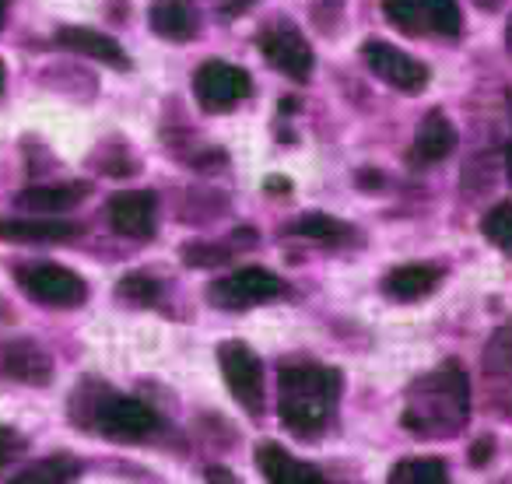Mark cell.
Returning <instances> with one entry per match:
<instances>
[{
	"mask_svg": "<svg viewBox=\"0 0 512 484\" xmlns=\"http://www.w3.org/2000/svg\"><path fill=\"white\" fill-rule=\"evenodd\" d=\"M253 92V81L242 67L225 64V60H207L204 67H197L193 74V95L207 113H225L235 102H242Z\"/></svg>",
	"mask_w": 512,
	"mask_h": 484,
	"instance_id": "cell-4",
	"label": "cell"
},
{
	"mask_svg": "<svg viewBox=\"0 0 512 484\" xmlns=\"http://www.w3.org/2000/svg\"><path fill=\"white\" fill-rule=\"evenodd\" d=\"M106 214H109V225L120 235H130V239L155 235V193H144V190L116 193L109 200Z\"/></svg>",
	"mask_w": 512,
	"mask_h": 484,
	"instance_id": "cell-9",
	"label": "cell"
},
{
	"mask_svg": "<svg viewBox=\"0 0 512 484\" xmlns=\"http://www.w3.org/2000/svg\"><path fill=\"white\" fill-rule=\"evenodd\" d=\"M488 456H491V439L477 442V446H474V449H470V460H474V463H477V467H481V463H484V460H488Z\"/></svg>",
	"mask_w": 512,
	"mask_h": 484,
	"instance_id": "cell-30",
	"label": "cell"
},
{
	"mask_svg": "<svg viewBox=\"0 0 512 484\" xmlns=\"http://www.w3.org/2000/svg\"><path fill=\"white\" fill-rule=\"evenodd\" d=\"M337 397H341V372L337 369L288 365L281 372V425L309 439V435L323 432Z\"/></svg>",
	"mask_w": 512,
	"mask_h": 484,
	"instance_id": "cell-2",
	"label": "cell"
},
{
	"mask_svg": "<svg viewBox=\"0 0 512 484\" xmlns=\"http://www.w3.org/2000/svg\"><path fill=\"white\" fill-rule=\"evenodd\" d=\"M281 292H285V285H281L278 274L264 271V267H242V271H232L228 278L214 281L207 295L218 309H249L278 299Z\"/></svg>",
	"mask_w": 512,
	"mask_h": 484,
	"instance_id": "cell-6",
	"label": "cell"
},
{
	"mask_svg": "<svg viewBox=\"0 0 512 484\" xmlns=\"http://www.w3.org/2000/svg\"><path fill=\"white\" fill-rule=\"evenodd\" d=\"M256 0H221V11H225L228 18H235V15H242V11H249L253 8Z\"/></svg>",
	"mask_w": 512,
	"mask_h": 484,
	"instance_id": "cell-28",
	"label": "cell"
},
{
	"mask_svg": "<svg viewBox=\"0 0 512 484\" xmlns=\"http://www.w3.org/2000/svg\"><path fill=\"white\" fill-rule=\"evenodd\" d=\"M22 453H25V435L18 428L0 425V470L11 467Z\"/></svg>",
	"mask_w": 512,
	"mask_h": 484,
	"instance_id": "cell-27",
	"label": "cell"
},
{
	"mask_svg": "<svg viewBox=\"0 0 512 484\" xmlns=\"http://www.w3.org/2000/svg\"><path fill=\"white\" fill-rule=\"evenodd\" d=\"M428 15V25H432L439 36H456L460 32V4L456 0H418Z\"/></svg>",
	"mask_w": 512,
	"mask_h": 484,
	"instance_id": "cell-22",
	"label": "cell"
},
{
	"mask_svg": "<svg viewBox=\"0 0 512 484\" xmlns=\"http://www.w3.org/2000/svg\"><path fill=\"white\" fill-rule=\"evenodd\" d=\"M116 292L130 302H141V306H151V302L158 299V285L151 278H144V274H130V278H123Z\"/></svg>",
	"mask_w": 512,
	"mask_h": 484,
	"instance_id": "cell-26",
	"label": "cell"
},
{
	"mask_svg": "<svg viewBox=\"0 0 512 484\" xmlns=\"http://www.w3.org/2000/svg\"><path fill=\"white\" fill-rule=\"evenodd\" d=\"M390 484H446V463L439 456H404V460L393 463Z\"/></svg>",
	"mask_w": 512,
	"mask_h": 484,
	"instance_id": "cell-20",
	"label": "cell"
},
{
	"mask_svg": "<svg viewBox=\"0 0 512 484\" xmlns=\"http://www.w3.org/2000/svg\"><path fill=\"white\" fill-rule=\"evenodd\" d=\"M260 46H264V57L271 60L281 74H288V78L306 81L309 71H313V50H309V43L295 29L267 32V36L260 39Z\"/></svg>",
	"mask_w": 512,
	"mask_h": 484,
	"instance_id": "cell-10",
	"label": "cell"
},
{
	"mask_svg": "<svg viewBox=\"0 0 512 484\" xmlns=\"http://www.w3.org/2000/svg\"><path fill=\"white\" fill-rule=\"evenodd\" d=\"M92 421L102 435L109 439H120V442H134V439H144L158 428V414L155 407H148L144 400L137 397H113L106 393L102 404L92 411Z\"/></svg>",
	"mask_w": 512,
	"mask_h": 484,
	"instance_id": "cell-3",
	"label": "cell"
},
{
	"mask_svg": "<svg viewBox=\"0 0 512 484\" xmlns=\"http://www.w3.org/2000/svg\"><path fill=\"white\" fill-rule=\"evenodd\" d=\"M470 414V386L467 376L456 362L439 365L435 372L421 376L407 390L404 425L414 428L418 435H453L467 425Z\"/></svg>",
	"mask_w": 512,
	"mask_h": 484,
	"instance_id": "cell-1",
	"label": "cell"
},
{
	"mask_svg": "<svg viewBox=\"0 0 512 484\" xmlns=\"http://www.w3.org/2000/svg\"><path fill=\"white\" fill-rule=\"evenodd\" d=\"M221 376H225L232 397L246 407L249 414H260L264 404V369H260V358L249 351V344L228 341L218 348Z\"/></svg>",
	"mask_w": 512,
	"mask_h": 484,
	"instance_id": "cell-5",
	"label": "cell"
},
{
	"mask_svg": "<svg viewBox=\"0 0 512 484\" xmlns=\"http://www.w3.org/2000/svg\"><path fill=\"white\" fill-rule=\"evenodd\" d=\"M78 235V225L60 218H15V221H0V239H15V242H64Z\"/></svg>",
	"mask_w": 512,
	"mask_h": 484,
	"instance_id": "cell-15",
	"label": "cell"
},
{
	"mask_svg": "<svg viewBox=\"0 0 512 484\" xmlns=\"http://www.w3.org/2000/svg\"><path fill=\"white\" fill-rule=\"evenodd\" d=\"M8 8H11V0H0V25H4V15H8Z\"/></svg>",
	"mask_w": 512,
	"mask_h": 484,
	"instance_id": "cell-31",
	"label": "cell"
},
{
	"mask_svg": "<svg viewBox=\"0 0 512 484\" xmlns=\"http://www.w3.org/2000/svg\"><path fill=\"white\" fill-rule=\"evenodd\" d=\"M88 186L85 183H64V186H29L25 193H18V207L32 214H60L71 211L85 200Z\"/></svg>",
	"mask_w": 512,
	"mask_h": 484,
	"instance_id": "cell-13",
	"label": "cell"
},
{
	"mask_svg": "<svg viewBox=\"0 0 512 484\" xmlns=\"http://www.w3.org/2000/svg\"><path fill=\"white\" fill-rule=\"evenodd\" d=\"M383 15L390 18V25H397L407 36L421 32V8L418 0H383Z\"/></svg>",
	"mask_w": 512,
	"mask_h": 484,
	"instance_id": "cell-24",
	"label": "cell"
},
{
	"mask_svg": "<svg viewBox=\"0 0 512 484\" xmlns=\"http://www.w3.org/2000/svg\"><path fill=\"white\" fill-rule=\"evenodd\" d=\"M148 22H151V29L162 39H169V43H186V39H193L200 29L197 11H193L190 0H155L148 11Z\"/></svg>",
	"mask_w": 512,
	"mask_h": 484,
	"instance_id": "cell-12",
	"label": "cell"
},
{
	"mask_svg": "<svg viewBox=\"0 0 512 484\" xmlns=\"http://www.w3.org/2000/svg\"><path fill=\"white\" fill-rule=\"evenodd\" d=\"M505 43H509V50H512V22H509V29H505Z\"/></svg>",
	"mask_w": 512,
	"mask_h": 484,
	"instance_id": "cell-33",
	"label": "cell"
},
{
	"mask_svg": "<svg viewBox=\"0 0 512 484\" xmlns=\"http://www.w3.org/2000/svg\"><path fill=\"white\" fill-rule=\"evenodd\" d=\"M57 43L74 53H85V57H92V60H102V64H109V67H127V57H123L120 43L102 36V32H95V29H78V25L60 29Z\"/></svg>",
	"mask_w": 512,
	"mask_h": 484,
	"instance_id": "cell-18",
	"label": "cell"
},
{
	"mask_svg": "<svg viewBox=\"0 0 512 484\" xmlns=\"http://www.w3.org/2000/svg\"><path fill=\"white\" fill-rule=\"evenodd\" d=\"M256 463H260V470H264V477L271 484H327V477L313 463H302L299 456L285 453L274 442L256 449Z\"/></svg>",
	"mask_w": 512,
	"mask_h": 484,
	"instance_id": "cell-11",
	"label": "cell"
},
{
	"mask_svg": "<svg viewBox=\"0 0 512 484\" xmlns=\"http://www.w3.org/2000/svg\"><path fill=\"white\" fill-rule=\"evenodd\" d=\"M0 372L11 379H22V383L43 386L50 379L53 365L36 344H8V348L0 351Z\"/></svg>",
	"mask_w": 512,
	"mask_h": 484,
	"instance_id": "cell-16",
	"label": "cell"
},
{
	"mask_svg": "<svg viewBox=\"0 0 512 484\" xmlns=\"http://www.w3.org/2000/svg\"><path fill=\"white\" fill-rule=\"evenodd\" d=\"M484 365H488V372H512V330L502 327L495 337L488 341V351H484Z\"/></svg>",
	"mask_w": 512,
	"mask_h": 484,
	"instance_id": "cell-25",
	"label": "cell"
},
{
	"mask_svg": "<svg viewBox=\"0 0 512 484\" xmlns=\"http://www.w3.org/2000/svg\"><path fill=\"white\" fill-rule=\"evenodd\" d=\"M481 228H484V235L495 242V246H502V250H512V204L491 207V211L484 214Z\"/></svg>",
	"mask_w": 512,
	"mask_h": 484,
	"instance_id": "cell-23",
	"label": "cell"
},
{
	"mask_svg": "<svg viewBox=\"0 0 512 484\" xmlns=\"http://www.w3.org/2000/svg\"><path fill=\"white\" fill-rule=\"evenodd\" d=\"M295 235H302V239H320V242H334L341 239V235H348V225H341V221H334L330 214H306V218H299L292 225Z\"/></svg>",
	"mask_w": 512,
	"mask_h": 484,
	"instance_id": "cell-21",
	"label": "cell"
},
{
	"mask_svg": "<svg viewBox=\"0 0 512 484\" xmlns=\"http://www.w3.org/2000/svg\"><path fill=\"white\" fill-rule=\"evenodd\" d=\"M0 88H4V67H0Z\"/></svg>",
	"mask_w": 512,
	"mask_h": 484,
	"instance_id": "cell-34",
	"label": "cell"
},
{
	"mask_svg": "<svg viewBox=\"0 0 512 484\" xmlns=\"http://www.w3.org/2000/svg\"><path fill=\"white\" fill-rule=\"evenodd\" d=\"M18 281H22V288L36 302H43V306H57V309L81 306L85 295H88L85 281L60 264H29V267L18 271Z\"/></svg>",
	"mask_w": 512,
	"mask_h": 484,
	"instance_id": "cell-8",
	"label": "cell"
},
{
	"mask_svg": "<svg viewBox=\"0 0 512 484\" xmlns=\"http://www.w3.org/2000/svg\"><path fill=\"white\" fill-rule=\"evenodd\" d=\"M362 57H365V64H369V71L376 74L383 85L397 88V92H404V95L425 92L428 67L418 64L414 57H407L397 46L383 43V39H369V43L362 46Z\"/></svg>",
	"mask_w": 512,
	"mask_h": 484,
	"instance_id": "cell-7",
	"label": "cell"
},
{
	"mask_svg": "<svg viewBox=\"0 0 512 484\" xmlns=\"http://www.w3.org/2000/svg\"><path fill=\"white\" fill-rule=\"evenodd\" d=\"M456 148V127L442 113H428L414 137V162H442Z\"/></svg>",
	"mask_w": 512,
	"mask_h": 484,
	"instance_id": "cell-17",
	"label": "cell"
},
{
	"mask_svg": "<svg viewBox=\"0 0 512 484\" xmlns=\"http://www.w3.org/2000/svg\"><path fill=\"white\" fill-rule=\"evenodd\" d=\"M439 267L432 264H404L397 271H390L383 278V292L390 299H400V302H414L421 295H428L435 285H439Z\"/></svg>",
	"mask_w": 512,
	"mask_h": 484,
	"instance_id": "cell-14",
	"label": "cell"
},
{
	"mask_svg": "<svg viewBox=\"0 0 512 484\" xmlns=\"http://www.w3.org/2000/svg\"><path fill=\"white\" fill-rule=\"evenodd\" d=\"M81 463L74 456H43L29 463L22 474H15L8 484H71L78 477Z\"/></svg>",
	"mask_w": 512,
	"mask_h": 484,
	"instance_id": "cell-19",
	"label": "cell"
},
{
	"mask_svg": "<svg viewBox=\"0 0 512 484\" xmlns=\"http://www.w3.org/2000/svg\"><path fill=\"white\" fill-rule=\"evenodd\" d=\"M207 481H211V484H242L239 477L228 474V470H221V467H211V470H207Z\"/></svg>",
	"mask_w": 512,
	"mask_h": 484,
	"instance_id": "cell-29",
	"label": "cell"
},
{
	"mask_svg": "<svg viewBox=\"0 0 512 484\" xmlns=\"http://www.w3.org/2000/svg\"><path fill=\"white\" fill-rule=\"evenodd\" d=\"M505 169H509V179H512V148H509V155H505Z\"/></svg>",
	"mask_w": 512,
	"mask_h": 484,
	"instance_id": "cell-32",
	"label": "cell"
}]
</instances>
